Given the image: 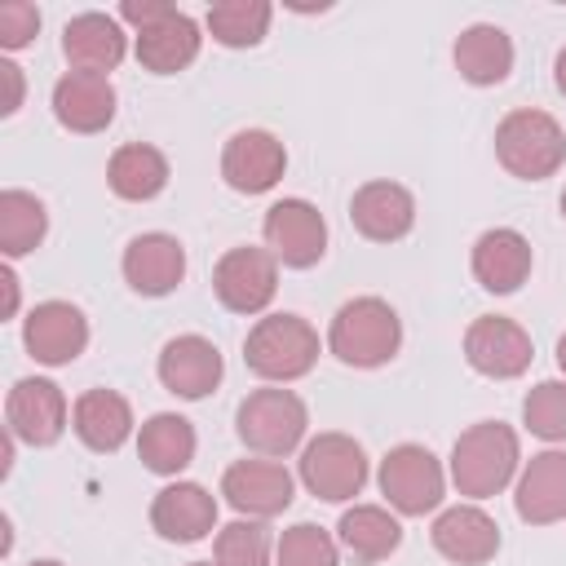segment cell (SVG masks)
<instances>
[{
    "instance_id": "6da1fadb",
    "label": "cell",
    "mask_w": 566,
    "mask_h": 566,
    "mask_svg": "<svg viewBox=\"0 0 566 566\" xmlns=\"http://www.w3.org/2000/svg\"><path fill=\"white\" fill-rule=\"evenodd\" d=\"M402 345V323L389 301L380 296H354L336 310L327 327V349L345 367H385Z\"/></svg>"
},
{
    "instance_id": "7a4b0ae2",
    "label": "cell",
    "mask_w": 566,
    "mask_h": 566,
    "mask_svg": "<svg viewBox=\"0 0 566 566\" xmlns=\"http://www.w3.org/2000/svg\"><path fill=\"white\" fill-rule=\"evenodd\" d=\"M517 460H522L517 433L500 420H482V424H473L455 438V451H451L455 491L473 495V500H486V495H495L513 482Z\"/></svg>"
},
{
    "instance_id": "3957f363",
    "label": "cell",
    "mask_w": 566,
    "mask_h": 566,
    "mask_svg": "<svg viewBox=\"0 0 566 566\" xmlns=\"http://www.w3.org/2000/svg\"><path fill=\"white\" fill-rule=\"evenodd\" d=\"M495 155L500 164L522 181H544L566 159V133L544 111H513L495 128Z\"/></svg>"
},
{
    "instance_id": "277c9868",
    "label": "cell",
    "mask_w": 566,
    "mask_h": 566,
    "mask_svg": "<svg viewBox=\"0 0 566 566\" xmlns=\"http://www.w3.org/2000/svg\"><path fill=\"white\" fill-rule=\"evenodd\" d=\"M243 358L261 380H283L287 385V380H296L314 367L318 332L301 314H270L248 332Z\"/></svg>"
},
{
    "instance_id": "5b68a950",
    "label": "cell",
    "mask_w": 566,
    "mask_h": 566,
    "mask_svg": "<svg viewBox=\"0 0 566 566\" xmlns=\"http://www.w3.org/2000/svg\"><path fill=\"white\" fill-rule=\"evenodd\" d=\"M310 411L292 389H256L239 402V438L256 455H287L305 438Z\"/></svg>"
},
{
    "instance_id": "8992f818",
    "label": "cell",
    "mask_w": 566,
    "mask_h": 566,
    "mask_svg": "<svg viewBox=\"0 0 566 566\" xmlns=\"http://www.w3.org/2000/svg\"><path fill=\"white\" fill-rule=\"evenodd\" d=\"M301 482L318 500H354L367 482V455L349 433H318L301 451Z\"/></svg>"
},
{
    "instance_id": "52a82bcc",
    "label": "cell",
    "mask_w": 566,
    "mask_h": 566,
    "mask_svg": "<svg viewBox=\"0 0 566 566\" xmlns=\"http://www.w3.org/2000/svg\"><path fill=\"white\" fill-rule=\"evenodd\" d=\"M442 464L433 460L429 447L420 442H402L394 447L385 460H380V491L385 500L407 513V517H420V513H433L442 504Z\"/></svg>"
},
{
    "instance_id": "ba28073f",
    "label": "cell",
    "mask_w": 566,
    "mask_h": 566,
    "mask_svg": "<svg viewBox=\"0 0 566 566\" xmlns=\"http://www.w3.org/2000/svg\"><path fill=\"white\" fill-rule=\"evenodd\" d=\"M265 248L274 261L292 265V270H310L323 261L327 252V221L314 203L305 199H279L270 212H265Z\"/></svg>"
},
{
    "instance_id": "9c48e42d",
    "label": "cell",
    "mask_w": 566,
    "mask_h": 566,
    "mask_svg": "<svg viewBox=\"0 0 566 566\" xmlns=\"http://www.w3.org/2000/svg\"><path fill=\"white\" fill-rule=\"evenodd\" d=\"M217 301L234 314H261L279 292V261L265 248H230L212 274Z\"/></svg>"
},
{
    "instance_id": "30bf717a",
    "label": "cell",
    "mask_w": 566,
    "mask_h": 566,
    "mask_svg": "<svg viewBox=\"0 0 566 566\" xmlns=\"http://www.w3.org/2000/svg\"><path fill=\"white\" fill-rule=\"evenodd\" d=\"M464 358L491 380H513L531 367V336L504 314H482L464 332Z\"/></svg>"
},
{
    "instance_id": "8fae6325",
    "label": "cell",
    "mask_w": 566,
    "mask_h": 566,
    "mask_svg": "<svg viewBox=\"0 0 566 566\" xmlns=\"http://www.w3.org/2000/svg\"><path fill=\"white\" fill-rule=\"evenodd\" d=\"M287 168V150L265 128H243L221 150V177L239 195H265Z\"/></svg>"
},
{
    "instance_id": "7c38bea8",
    "label": "cell",
    "mask_w": 566,
    "mask_h": 566,
    "mask_svg": "<svg viewBox=\"0 0 566 566\" xmlns=\"http://www.w3.org/2000/svg\"><path fill=\"white\" fill-rule=\"evenodd\" d=\"M22 340L31 349L35 363H49V367H62V363H75L88 345V318L71 305V301H44L27 314V327H22Z\"/></svg>"
},
{
    "instance_id": "4fadbf2b",
    "label": "cell",
    "mask_w": 566,
    "mask_h": 566,
    "mask_svg": "<svg viewBox=\"0 0 566 566\" xmlns=\"http://www.w3.org/2000/svg\"><path fill=\"white\" fill-rule=\"evenodd\" d=\"M4 420H9V433L31 442V447H49L62 438L66 429V398L53 380H18L9 389V402H4Z\"/></svg>"
},
{
    "instance_id": "5bb4252c",
    "label": "cell",
    "mask_w": 566,
    "mask_h": 566,
    "mask_svg": "<svg viewBox=\"0 0 566 566\" xmlns=\"http://www.w3.org/2000/svg\"><path fill=\"white\" fill-rule=\"evenodd\" d=\"M221 495L248 517H274L292 504V473L279 460H239L221 478Z\"/></svg>"
},
{
    "instance_id": "9a60e30c",
    "label": "cell",
    "mask_w": 566,
    "mask_h": 566,
    "mask_svg": "<svg viewBox=\"0 0 566 566\" xmlns=\"http://www.w3.org/2000/svg\"><path fill=\"white\" fill-rule=\"evenodd\" d=\"M349 221L371 243H394L416 226V199L398 181H367L349 199Z\"/></svg>"
},
{
    "instance_id": "2e32d148",
    "label": "cell",
    "mask_w": 566,
    "mask_h": 566,
    "mask_svg": "<svg viewBox=\"0 0 566 566\" xmlns=\"http://www.w3.org/2000/svg\"><path fill=\"white\" fill-rule=\"evenodd\" d=\"M433 548L455 562V566H482L495 557L500 548V526L491 513H482L478 504H455V509H442L438 522H433Z\"/></svg>"
},
{
    "instance_id": "e0dca14e",
    "label": "cell",
    "mask_w": 566,
    "mask_h": 566,
    "mask_svg": "<svg viewBox=\"0 0 566 566\" xmlns=\"http://www.w3.org/2000/svg\"><path fill=\"white\" fill-rule=\"evenodd\" d=\"M150 526L168 544H195L217 526V500L199 482H172L150 504Z\"/></svg>"
},
{
    "instance_id": "ac0fdd59",
    "label": "cell",
    "mask_w": 566,
    "mask_h": 566,
    "mask_svg": "<svg viewBox=\"0 0 566 566\" xmlns=\"http://www.w3.org/2000/svg\"><path fill=\"white\" fill-rule=\"evenodd\" d=\"M159 380L177 398H203L221 385V354L203 336H172L159 354Z\"/></svg>"
},
{
    "instance_id": "d6986e66",
    "label": "cell",
    "mask_w": 566,
    "mask_h": 566,
    "mask_svg": "<svg viewBox=\"0 0 566 566\" xmlns=\"http://www.w3.org/2000/svg\"><path fill=\"white\" fill-rule=\"evenodd\" d=\"M53 115L71 133H102L115 119V88L106 75L71 71L53 84Z\"/></svg>"
},
{
    "instance_id": "ffe728a7",
    "label": "cell",
    "mask_w": 566,
    "mask_h": 566,
    "mask_svg": "<svg viewBox=\"0 0 566 566\" xmlns=\"http://www.w3.org/2000/svg\"><path fill=\"white\" fill-rule=\"evenodd\" d=\"M186 274V252L172 234H137L124 248V279L142 296H168Z\"/></svg>"
},
{
    "instance_id": "44dd1931",
    "label": "cell",
    "mask_w": 566,
    "mask_h": 566,
    "mask_svg": "<svg viewBox=\"0 0 566 566\" xmlns=\"http://www.w3.org/2000/svg\"><path fill=\"white\" fill-rule=\"evenodd\" d=\"M517 517L548 526L566 517V451H539L517 478Z\"/></svg>"
},
{
    "instance_id": "7402d4cb",
    "label": "cell",
    "mask_w": 566,
    "mask_h": 566,
    "mask_svg": "<svg viewBox=\"0 0 566 566\" xmlns=\"http://www.w3.org/2000/svg\"><path fill=\"white\" fill-rule=\"evenodd\" d=\"M62 53H66L71 71L106 75V71H115L124 62V31L106 13H80L62 31Z\"/></svg>"
},
{
    "instance_id": "603a6c76",
    "label": "cell",
    "mask_w": 566,
    "mask_h": 566,
    "mask_svg": "<svg viewBox=\"0 0 566 566\" xmlns=\"http://www.w3.org/2000/svg\"><path fill=\"white\" fill-rule=\"evenodd\" d=\"M531 274V243L509 230V226H495L486 234H478L473 243V279L486 287V292H517Z\"/></svg>"
},
{
    "instance_id": "cb8c5ba5",
    "label": "cell",
    "mask_w": 566,
    "mask_h": 566,
    "mask_svg": "<svg viewBox=\"0 0 566 566\" xmlns=\"http://www.w3.org/2000/svg\"><path fill=\"white\" fill-rule=\"evenodd\" d=\"M199 57V27L186 13H168L164 22L137 31V62L155 75H177Z\"/></svg>"
},
{
    "instance_id": "d4e9b609",
    "label": "cell",
    "mask_w": 566,
    "mask_h": 566,
    "mask_svg": "<svg viewBox=\"0 0 566 566\" xmlns=\"http://www.w3.org/2000/svg\"><path fill=\"white\" fill-rule=\"evenodd\" d=\"M71 420H75V433H80V442L88 451H115L133 433V407L115 389H88V394H80Z\"/></svg>"
},
{
    "instance_id": "484cf974",
    "label": "cell",
    "mask_w": 566,
    "mask_h": 566,
    "mask_svg": "<svg viewBox=\"0 0 566 566\" xmlns=\"http://www.w3.org/2000/svg\"><path fill=\"white\" fill-rule=\"evenodd\" d=\"M455 71L469 84H500L513 71V40L500 27H491V22H478V27L460 31V40H455Z\"/></svg>"
},
{
    "instance_id": "4316f807",
    "label": "cell",
    "mask_w": 566,
    "mask_h": 566,
    "mask_svg": "<svg viewBox=\"0 0 566 566\" xmlns=\"http://www.w3.org/2000/svg\"><path fill=\"white\" fill-rule=\"evenodd\" d=\"M137 451L146 460L150 473H181L190 460H195V429L186 416H172V411H159L142 424V438H137Z\"/></svg>"
},
{
    "instance_id": "83f0119b",
    "label": "cell",
    "mask_w": 566,
    "mask_h": 566,
    "mask_svg": "<svg viewBox=\"0 0 566 566\" xmlns=\"http://www.w3.org/2000/svg\"><path fill=\"white\" fill-rule=\"evenodd\" d=\"M106 181H111V190H115L119 199H133V203L155 199V195L168 186V159H164L155 146H146V142L119 146V150L111 155Z\"/></svg>"
},
{
    "instance_id": "f1b7e54d",
    "label": "cell",
    "mask_w": 566,
    "mask_h": 566,
    "mask_svg": "<svg viewBox=\"0 0 566 566\" xmlns=\"http://www.w3.org/2000/svg\"><path fill=\"white\" fill-rule=\"evenodd\" d=\"M340 544L358 557V562H380L389 557L398 544H402V526L389 509L380 504H354L345 517H340Z\"/></svg>"
},
{
    "instance_id": "f546056e",
    "label": "cell",
    "mask_w": 566,
    "mask_h": 566,
    "mask_svg": "<svg viewBox=\"0 0 566 566\" xmlns=\"http://www.w3.org/2000/svg\"><path fill=\"white\" fill-rule=\"evenodd\" d=\"M44 230H49V212L35 195H27V190L0 195V248H4V256H22V252L40 248Z\"/></svg>"
},
{
    "instance_id": "4dcf8cb0",
    "label": "cell",
    "mask_w": 566,
    "mask_h": 566,
    "mask_svg": "<svg viewBox=\"0 0 566 566\" xmlns=\"http://www.w3.org/2000/svg\"><path fill=\"white\" fill-rule=\"evenodd\" d=\"M265 27H270V4L265 0H226V4H212L208 9V31L226 49H252V44H261Z\"/></svg>"
},
{
    "instance_id": "1f68e13d",
    "label": "cell",
    "mask_w": 566,
    "mask_h": 566,
    "mask_svg": "<svg viewBox=\"0 0 566 566\" xmlns=\"http://www.w3.org/2000/svg\"><path fill=\"white\" fill-rule=\"evenodd\" d=\"M274 566H336V539L314 522H296L279 535Z\"/></svg>"
},
{
    "instance_id": "d6a6232c",
    "label": "cell",
    "mask_w": 566,
    "mask_h": 566,
    "mask_svg": "<svg viewBox=\"0 0 566 566\" xmlns=\"http://www.w3.org/2000/svg\"><path fill=\"white\" fill-rule=\"evenodd\" d=\"M270 531L256 517H239L217 535V566H270Z\"/></svg>"
},
{
    "instance_id": "836d02e7",
    "label": "cell",
    "mask_w": 566,
    "mask_h": 566,
    "mask_svg": "<svg viewBox=\"0 0 566 566\" xmlns=\"http://www.w3.org/2000/svg\"><path fill=\"white\" fill-rule=\"evenodd\" d=\"M522 420L535 438L566 442V380H539L522 402Z\"/></svg>"
},
{
    "instance_id": "e575fe53",
    "label": "cell",
    "mask_w": 566,
    "mask_h": 566,
    "mask_svg": "<svg viewBox=\"0 0 566 566\" xmlns=\"http://www.w3.org/2000/svg\"><path fill=\"white\" fill-rule=\"evenodd\" d=\"M35 31H40V9H35V4H27V0L0 4V44H4V49L31 44Z\"/></svg>"
},
{
    "instance_id": "d590c367",
    "label": "cell",
    "mask_w": 566,
    "mask_h": 566,
    "mask_svg": "<svg viewBox=\"0 0 566 566\" xmlns=\"http://www.w3.org/2000/svg\"><path fill=\"white\" fill-rule=\"evenodd\" d=\"M168 13H172V4H164V0H124V4H119V18H124V22H133L137 31H146V27L164 22Z\"/></svg>"
},
{
    "instance_id": "8d00e7d4",
    "label": "cell",
    "mask_w": 566,
    "mask_h": 566,
    "mask_svg": "<svg viewBox=\"0 0 566 566\" xmlns=\"http://www.w3.org/2000/svg\"><path fill=\"white\" fill-rule=\"evenodd\" d=\"M0 80H4V115H13L18 106H22V71L13 66V62H0Z\"/></svg>"
},
{
    "instance_id": "74e56055",
    "label": "cell",
    "mask_w": 566,
    "mask_h": 566,
    "mask_svg": "<svg viewBox=\"0 0 566 566\" xmlns=\"http://www.w3.org/2000/svg\"><path fill=\"white\" fill-rule=\"evenodd\" d=\"M0 287H4V318H13L18 314V274L9 265L0 270Z\"/></svg>"
},
{
    "instance_id": "f35d334b",
    "label": "cell",
    "mask_w": 566,
    "mask_h": 566,
    "mask_svg": "<svg viewBox=\"0 0 566 566\" xmlns=\"http://www.w3.org/2000/svg\"><path fill=\"white\" fill-rule=\"evenodd\" d=\"M553 80H557V88L566 93V49L557 53V62H553Z\"/></svg>"
},
{
    "instance_id": "ab89813d",
    "label": "cell",
    "mask_w": 566,
    "mask_h": 566,
    "mask_svg": "<svg viewBox=\"0 0 566 566\" xmlns=\"http://www.w3.org/2000/svg\"><path fill=\"white\" fill-rule=\"evenodd\" d=\"M557 367L566 371V332H562V340H557Z\"/></svg>"
},
{
    "instance_id": "60d3db41",
    "label": "cell",
    "mask_w": 566,
    "mask_h": 566,
    "mask_svg": "<svg viewBox=\"0 0 566 566\" xmlns=\"http://www.w3.org/2000/svg\"><path fill=\"white\" fill-rule=\"evenodd\" d=\"M31 566H62V562H31Z\"/></svg>"
},
{
    "instance_id": "b9f144b4",
    "label": "cell",
    "mask_w": 566,
    "mask_h": 566,
    "mask_svg": "<svg viewBox=\"0 0 566 566\" xmlns=\"http://www.w3.org/2000/svg\"><path fill=\"white\" fill-rule=\"evenodd\" d=\"M190 566H217V562H190Z\"/></svg>"
},
{
    "instance_id": "7bdbcfd3",
    "label": "cell",
    "mask_w": 566,
    "mask_h": 566,
    "mask_svg": "<svg viewBox=\"0 0 566 566\" xmlns=\"http://www.w3.org/2000/svg\"><path fill=\"white\" fill-rule=\"evenodd\" d=\"M562 217H566V195H562Z\"/></svg>"
}]
</instances>
